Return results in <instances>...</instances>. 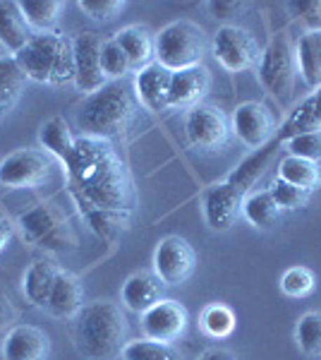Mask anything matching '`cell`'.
I'll return each instance as SVG.
<instances>
[{"label": "cell", "instance_id": "6da1fadb", "mask_svg": "<svg viewBox=\"0 0 321 360\" xmlns=\"http://www.w3.org/2000/svg\"><path fill=\"white\" fill-rule=\"evenodd\" d=\"M127 319L110 300H94L74 317V344L89 360H113L127 344Z\"/></svg>", "mask_w": 321, "mask_h": 360}, {"label": "cell", "instance_id": "7a4b0ae2", "mask_svg": "<svg viewBox=\"0 0 321 360\" xmlns=\"http://www.w3.org/2000/svg\"><path fill=\"white\" fill-rule=\"evenodd\" d=\"M134 115L137 101L130 94V86L125 79H115L79 103L77 125L91 139H115L130 130Z\"/></svg>", "mask_w": 321, "mask_h": 360}, {"label": "cell", "instance_id": "3957f363", "mask_svg": "<svg viewBox=\"0 0 321 360\" xmlns=\"http://www.w3.org/2000/svg\"><path fill=\"white\" fill-rule=\"evenodd\" d=\"M15 63L27 79L39 84H65L74 82V53L72 39L60 34H34L29 44L20 51Z\"/></svg>", "mask_w": 321, "mask_h": 360}, {"label": "cell", "instance_id": "277c9868", "mask_svg": "<svg viewBox=\"0 0 321 360\" xmlns=\"http://www.w3.org/2000/svg\"><path fill=\"white\" fill-rule=\"evenodd\" d=\"M207 34L190 20H175L166 25L154 39V58L171 72L202 65L207 53Z\"/></svg>", "mask_w": 321, "mask_h": 360}, {"label": "cell", "instance_id": "5b68a950", "mask_svg": "<svg viewBox=\"0 0 321 360\" xmlns=\"http://www.w3.org/2000/svg\"><path fill=\"white\" fill-rule=\"evenodd\" d=\"M295 49L290 44L288 34H276L268 41V46L261 51V58L256 63V72H259L261 84L271 91L273 96L285 98L295 79Z\"/></svg>", "mask_w": 321, "mask_h": 360}, {"label": "cell", "instance_id": "8992f818", "mask_svg": "<svg viewBox=\"0 0 321 360\" xmlns=\"http://www.w3.org/2000/svg\"><path fill=\"white\" fill-rule=\"evenodd\" d=\"M185 135H188V142L197 152L204 154H216L223 152L230 142V123L218 108L214 106H199L190 108L188 118H185Z\"/></svg>", "mask_w": 321, "mask_h": 360}, {"label": "cell", "instance_id": "52a82bcc", "mask_svg": "<svg viewBox=\"0 0 321 360\" xmlns=\"http://www.w3.org/2000/svg\"><path fill=\"white\" fill-rule=\"evenodd\" d=\"M211 51L216 60L223 65L228 72H244L254 68L261 58V49L252 37V32L237 25H223L216 32Z\"/></svg>", "mask_w": 321, "mask_h": 360}, {"label": "cell", "instance_id": "ba28073f", "mask_svg": "<svg viewBox=\"0 0 321 360\" xmlns=\"http://www.w3.org/2000/svg\"><path fill=\"white\" fill-rule=\"evenodd\" d=\"M51 161L39 149H17L0 161V185L10 190H32L48 180Z\"/></svg>", "mask_w": 321, "mask_h": 360}, {"label": "cell", "instance_id": "9c48e42d", "mask_svg": "<svg viewBox=\"0 0 321 360\" xmlns=\"http://www.w3.org/2000/svg\"><path fill=\"white\" fill-rule=\"evenodd\" d=\"M197 252L185 238L168 236L154 250V274L161 278L166 286H178L185 283L195 274Z\"/></svg>", "mask_w": 321, "mask_h": 360}, {"label": "cell", "instance_id": "30bf717a", "mask_svg": "<svg viewBox=\"0 0 321 360\" xmlns=\"http://www.w3.org/2000/svg\"><path fill=\"white\" fill-rule=\"evenodd\" d=\"M101 49L103 41L94 32H81L72 39L74 53V86L84 91L86 96L103 89L108 84V77L101 68Z\"/></svg>", "mask_w": 321, "mask_h": 360}, {"label": "cell", "instance_id": "8fae6325", "mask_svg": "<svg viewBox=\"0 0 321 360\" xmlns=\"http://www.w3.org/2000/svg\"><path fill=\"white\" fill-rule=\"evenodd\" d=\"M230 130L244 147L261 149L276 135V118L271 108L259 101H244L235 108L230 120Z\"/></svg>", "mask_w": 321, "mask_h": 360}, {"label": "cell", "instance_id": "7c38bea8", "mask_svg": "<svg viewBox=\"0 0 321 360\" xmlns=\"http://www.w3.org/2000/svg\"><path fill=\"white\" fill-rule=\"evenodd\" d=\"M247 193L232 185L230 180L211 188L202 197V212L204 221L211 231H230L237 219L242 217V205Z\"/></svg>", "mask_w": 321, "mask_h": 360}, {"label": "cell", "instance_id": "4fadbf2b", "mask_svg": "<svg viewBox=\"0 0 321 360\" xmlns=\"http://www.w3.org/2000/svg\"><path fill=\"white\" fill-rule=\"evenodd\" d=\"M188 310L178 300H159L151 310L142 315V332L151 341L173 344L188 329Z\"/></svg>", "mask_w": 321, "mask_h": 360}, {"label": "cell", "instance_id": "5bb4252c", "mask_svg": "<svg viewBox=\"0 0 321 360\" xmlns=\"http://www.w3.org/2000/svg\"><path fill=\"white\" fill-rule=\"evenodd\" d=\"M3 360H48L51 339L32 324H17L10 329L0 346Z\"/></svg>", "mask_w": 321, "mask_h": 360}, {"label": "cell", "instance_id": "9a60e30c", "mask_svg": "<svg viewBox=\"0 0 321 360\" xmlns=\"http://www.w3.org/2000/svg\"><path fill=\"white\" fill-rule=\"evenodd\" d=\"M211 89V72L204 65L188 70H178L171 77V91H168V108H195Z\"/></svg>", "mask_w": 321, "mask_h": 360}, {"label": "cell", "instance_id": "2e32d148", "mask_svg": "<svg viewBox=\"0 0 321 360\" xmlns=\"http://www.w3.org/2000/svg\"><path fill=\"white\" fill-rule=\"evenodd\" d=\"M173 72L159 63H149L134 77V91L137 98L149 108V111H163L168 108V91H171Z\"/></svg>", "mask_w": 321, "mask_h": 360}, {"label": "cell", "instance_id": "e0dca14e", "mask_svg": "<svg viewBox=\"0 0 321 360\" xmlns=\"http://www.w3.org/2000/svg\"><path fill=\"white\" fill-rule=\"evenodd\" d=\"M161 288H163V283L156 274L137 271V274H132L125 283H122L120 300L130 312L144 315V312L151 310V307L161 300Z\"/></svg>", "mask_w": 321, "mask_h": 360}, {"label": "cell", "instance_id": "ac0fdd59", "mask_svg": "<svg viewBox=\"0 0 321 360\" xmlns=\"http://www.w3.org/2000/svg\"><path fill=\"white\" fill-rule=\"evenodd\" d=\"M84 307V286L74 274L60 271L53 283V291L46 303V312L58 319L77 317V312Z\"/></svg>", "mask_w": 321, "mask_h": 360}, {"label": "cell", "instance_id": "d6986e66", "mask_svg": "<svg viewBox=\"0 0 321 360\" xmlns=\"http://www.w3.org/2000/svg\"><path fill=\"white\" fill-rule=\"evenodd\" d=\"M302 132H321V86L314 94H309L305 101H300L295 106V111L290 113V118L281 125V130L276 132V142L285 144L288 139Z\"/></svg>", "mask_w": 321, "mask_h": 360}, {"label": "cell", "instance_id": "ffe728a7", "mask_svg": "<svg viewBox=\"0 0 321 360\" xmlns=\"http://www.w3.org/2000/svg\"><path fill=\"white\" fill-rule=\"evenodd\" d=\"M25 15L20 10V3L15 0H0V44L8 49V53L17 56L32 39Z\"/></svg>", "mask_w": 321, "mask_h": 360}, {"label": "cell", "instance_id": "44dd1931", "mask_svg": "<svg viewBox=\"0 0 321 360\" xmlns=\"http://www.w3.org/2000/svg\"><path fill=\"white\" fill-rule=\"evenodd\" d=\"M58 274H60V269H58L53 259H37V262L29 266L25 281H22V291H25L29 303L46 310V303L51 298Z\"/></svg>", "mask_w": 321, "mask_h": 360}, {"label": "cell", "instance_id": "7402d4cb", "mask_svg": "<svg viewBox=\"0 0 321 360\" xmlns=\"http://www.w3.org/2000/svg\"><path fill=\"white\" fill-rule=\"evenodd\" d=\"M39 142L44 149H48L51 154H55L67 168L72 166L74 152H77V139L72 137V132H70V127L63 118L46 120L39 130Z\"/></svg>", "mask_w": 321, "mask_h": 360}, {"label": "cell", "instance_id": "603a6c76", "mask_svg": "<svg viewBox=\"0 0 321 360\" xmlns=\"http://www.w3.org/2000/svg\"><path fill=\"white\" fill-rule=\"evenodd\" d=\"M113 41L125 51V56L130 58V65L142 70L147 68L154 58V37L149 34L147 27H125L120 32H115Z\"/></svg>", "mask_w": 321, "mask_h": 360}, {"label": "cell", "instance_id": "cb8c5ba5", "mask_svg": "<svg viewBox=\"0 0 321 360\" xmlns=\"http://www.w3.org/2000/svg\"><path fill=\"white\" fill-rule=\"evenodd\" d=\"M297 56V72L302 75V79L319 89L321 86V29L319 32H307L300 37L295 49Z\"/></svg>", "mask_w": 321, "mask_h": 360}, {"label": "cell", "instance_id": "d4e9b609", "mask_svg": "<svg viewBox=\"0 0 321 360\" xmlns=\"http://www.w3.org/2000/svg\"><path fill=\"white\" fill-rule=\"evenodd\" d=\"M283 209L278 207V202L273 200L271 190H256V193H249L244 197L242 205V217L247 219L254 229L259 231H268L278 224Z\"/></svg>", "mask_w": 321, "mask_h": 360}, {"label": "cell", "instance_id": "484cf974", "mask_svg": "<svg viewBox=\"0 0 321 360\" xmlns=\"http://www.w3.org/2000/svg\"><path fill=\"white\" fill-rule=\"evenodd\" d=\"M25 84L27 77L15 63V58H0V120L17 106L22 91H25Z\"/></svg>", "mask_w": 321, "mask_h": 360}, {"label": "cell", "instance_id": "4316f807", "mask_svg": "<svg viewBox=\"0 0 321 360\" xmlns=\"http://www.w3.org/2000/svg\"><path fill=\"white\" fill-rule=\"evenodd\" d=\"M278 178L290 185H295V188L314 193V190L321 185V168L317 161L297 159V156L288 154L281 164H278Z\"/></svg>", "mask_w": 321, "mask_h": 360}, {"label": "cell", "instance_id": "83f0119b", "mask_svg": "<svg viewBox=\"0 0 321 360\" xmlns=\"http://www.w3.org/2000/svg\"><path fill=\"white\" fill-rule=\"evenodd\" d=\"M63 8H65V3H60V0H25V3H20V10L25 15L29 29L39 34L53 32L58 20H60Z\"/></svg>", "mask_w": 321, "mask_h": 360}, {"label": "cell", "instance_id": "f1b7e54d", "mask_svg": "<svg viewBox=\"0 0 321 360\" xmlns=\"http://www.w3.org/2000/svg\"><path fill=\"white\" fill-rule=\"evenodd\" d=\"M276 147H278V142H276V139H271L266 147L256 149L249 159H244L242 164L230 173V178H228V180L247 193V190L252 188L254 180L261 176V171H264V166L268 164V159H271V154H273V149H276Z\"/></svg>", "mask_w": 321, "mask_h": 360}, {"label": "cell", "instance_id": "f546056e", "mask_svg": "<svg viewBox=\"0 0 321 360\" xmlns=\"http://www.w3.org/2000/svg\"><path fill=\"white\" fill-rule=\"evenodd\" d=\"M199 324H202L204 332L211 336V339H225V336H230L232 332H235L237 319H235V312H232L228 305L211 303L202 310Z\"/></svg>", "mask_w": 321, "mask_h": 360}, {"label": "cell", "instance_id": "4dcf8cb0", "mask_svg": "<svg viewBox=\"0 0 321 360\" xmlns=\"http://www.w3.org/2000/svg\"><path fill=\"white\" fill-rule=\"evenodd\" d=\"M295 344L305 356L321 358V312H307L295 324Z\"/></svg>", "mask_w": 321, "mask_h": 360}, {"label": "cell", "instance_id": "1f68e13d", "mask_svg": "<svg viewBox=\"0 0 321 360\" xmlns=\"http://www.w3.org/2000/svg\"><path fill=\"white\" fill-rule=\"evenodd\" d=\"M120 356L125 360H183L180 351L173 344H161V341L151 339L127 341Z\"/></svg>", "mask_w": 321, "mask_h": 360}, {"label": "cell", "instance_id": "d6a6232c", "mask_svg": "<svg viewBox=\"0 0 321 360\" xmlns=\"http://www.w3.org/2000/svg\"><path fill=\"white\" fill-rule=\"evenodd\" d=\"M281 291L290 298H307L317 291V274L307 266H290L281 276Z\"/></svg>", "mask_w": 321, "mask_h": 360}, {"label": "cell", "instance_id": "836d02e7", "mask_svg": "<svg viewBox=\"0 0 321 360\" xmlns=\"http://www.w3.org/2000/svg\"><path fill=\"white\" fill-rule=\"evenodd\" d=\"M20 221H22V229H25V236L29 240H44L46 233H51L55 226H60V221L55 219V214L46 205H41L34 209V212L25 214Z\"/></svg>", "mask_w": 321, "mask_h": 360}, {"label": "cell", "instance_id": "e575fe53", "mask_svg": "<svg viewBox=\"0 0 321 360\" xmlns=\"http://www.w3.org/2000/svg\"><path fill=\"white\" fill-rule=\"evenodd\" d=\"M101 68H103V75L110 79H125V75L130 72L132 65H130V58L125 56V51L120 49L113 39L103 41V49H101Z\"/></svg>", "mask_w": 321, "mask_h": 360}, {"label": "cell", "instance_id": "d590c367", "mask_svg": "<svg viewBox=\"0 0 321 360\" xmlns=\"http://www.w3.org/2000/svg\"><path fill=\"white\" fill-rule=\"evenodd\" d=\"M268 190H271L273 200L278 202V207H281L283 212H285V209H302V207H307L309 195H312V193H307V190L295 188V185L285 183V180H281V178L273 180V185Z\"/></svg>", "mask_w": 321, "mask_h": 360}, {"label": "cell", "instance_id": "8d00e7d4", "mask_svg": "<svg viewBox=\"0 0 321 360\" xmlns=\"http://www.w3.org/2000/svg\"><path fill=\"white\" fill-rule=\"evenodd\" d=\"M77 8L94 22H113L125 10L122 0H79Z\"/></svg>", "mask_w": 321, "mask_h": 360}, {"label": "cell", "instance_id": "74e56055", "mask_svg": "<svg viewBox=\"0 0 321 360\" xmlns=\"http://www.w3.org/2000/svg\"><path fill=\"white\" fill-rule=\"evenodd\" d=\"M290 156H297V159H307V161H321V132H302V135H295L293 139L285 142Z\"/></svg>", "mask_w": 321, "mask_h": 360}, {"label": "cell", "instance_id": "f35d334b", "mask_svg": "<svg viewBox=\"0 0 321 360\" xmlns=\"http://www.w3.org/2000/svg\"><path fill=\"white\" fill-rule=\"evenodd\" d=\"M288 8L309 27L307 32L321 29V0H300V3H290Z\"/></svg>", "mask_w": 321, "mask_h": 360}, {"label": "cell", "instance_id": "ab89813d", "mask_svg": "<svg viewBox=\"0 0 321 360\" xmlns=\"http://www.w3.org/2000/svg\"><path fill=\"white\" fill-rule=\"evenodd\" d=\"M209 13H211L216 20H230V17L240 15L244 8H247V3H237V0H218V3H209L207 5Z\"/></svg>", "mask_w": 321, "mask_h": 360}, {"label": "cell", "instance_id": "60d3db41", "mask_svg": "<svg viewBox=\"0 0 321 360\" xmlns=\"http://www.w3.org/2000/svg\"><path fill=\"white\" fill-rule=\"evenodd\" d=\"M15 315H17V312H15L13 303L8 300V295L0 293V332H5V329H8V324L13 322Z\"/></svg>", "mask_w": 321, "mask_h": 360}, {"label": "cell", "instance_id": "b9f144b4", "mask_svg": "<svg viewBox=\"0 0 321 360\" xmlns=\"http://www.w3.org/2000/svg\"><path fill=\"white\" fill-rule=\"evenodd\" d=\"M197 360H237L232 356V351H228V348H209V351H204Z\"/></svg>", "mask_w": 321, "mask_h": 360}, {"label": "cell", "instance_id": "7bdbcfd3", "mask_svg": "<svg viewBox=\"0 0 321 360\" xmlns=\"http://www.w3.org/2000/svg\"><path fill=\"white\" fill-rule=\"evenodd\" d=\"M10 236H13V229H10V224H8V221H3V219H0V252H3L5 245H8Z\"/></svg>", "mask_w": 321, "mask_h": 360}]
</instances>
